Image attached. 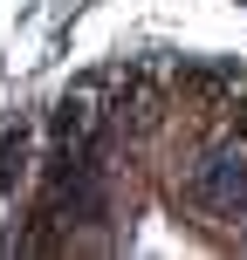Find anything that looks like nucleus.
Returning a JSON list of instances; mask_svg holds the SVG:
<instances>
[{
  "mask_svg": "<svg viewBox=\"0 0 247 260\" xmlns=\"http://www.w3.org/2000/svg\"><path fill=\"white\" fill-rule=\"evenodd\" d=\"M179 199L213 226H247V151H240V137L199 144L185 178H179Z\"/></svg>",
  "mask_w": 247,
  "mask_h": 260,
  "instance_id": "nucleus-1",
  "label": "nucleus"
}]
</instances>
